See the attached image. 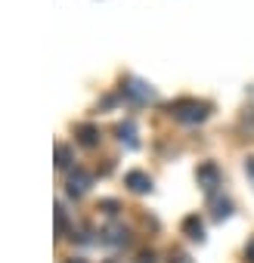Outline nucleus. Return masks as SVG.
<instances>
[]
</instances>
